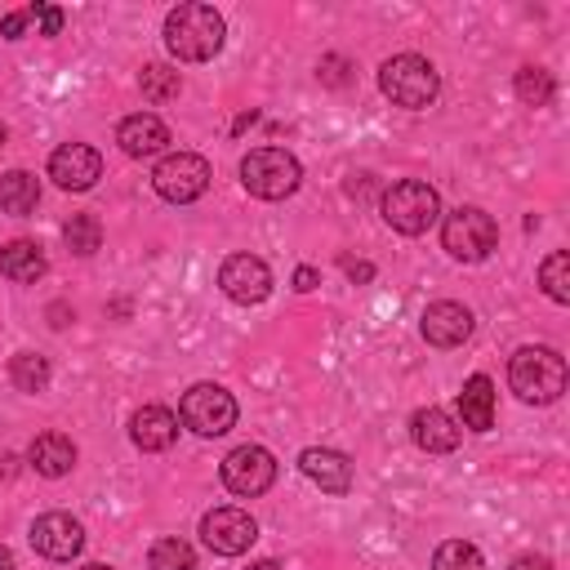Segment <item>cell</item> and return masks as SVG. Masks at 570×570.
<instances>
[{"instance_id":"1","label":"cell","mask_w":570,"mask_h":570,"mask_svg":"<svg viewBox=\"0 0 570 570\" xmlns=\"http://www.w3.org/2000/svg\"><path fill=\"white\" fill-rule=\"evenodd\" d=\"M223 13L214 4H200V0H187L178 9L165 13V49L183 62H205L223 49Z\"/></svg>"},{"instance_id":"2","label":"cell","mask_w":570,"mask_h":570,"mask_svg":"<svg viewBox=\"0 0 570 570\" xmlns=\"http://www.w3.org/2000/svg\"><path fill=\"white\" fill-rule=\"evenodd\" d=\"M508 383L521 401L530 405H548L566 392V361L557 347H521L508 361Z\"/></svg>"},{"instance_id":"3","label":"cell","mask_w":570,"mask_h":570,"mask_svg":"<svg viewBox=\"0 0 570 570\" xmlns=\"http://www.w3.org/2000/svg\"><path fill=\"white\" fill-rule=\"evenodd\" d=\"M240 183L249 196L258 200H285L298 191L303 183V169L298 160L285 151V147H254L245 160H240Z\"/></svg>"},{"instance_id":"4","label":"cell","mask_w":570,"mask_h":570,"mask_svg":"<svg viewBox=\"0 0 570 570\" xmlns=\"http://www.w3.org/2000/svg\"><path fill=\"white\" fill-rule=\"evenodd\" d=\"M379 89H383L396 107L419 111V107H428V102L436 98L441 76H436V67H432L428 58H419V53H396V58H387V62L379 67Z\"/></svg>"},{"instance_id":"5","label":"cell","mask_w":570,"mask_h":570,"mask_svg":"<svg viewBox=\"0 0 570 570\" xmlns=\"http://www.w3.org/2000/svg\"><path fill=\"white\" fill-rule=\"evenodd\" d=\"M441 214V196L436 187H428L423 178H401L383 191V223L401 236H419L436 223Z\"/></svg>"},{"instance_id":"6","label":"cell","mask_w":570,"mask_h":570,"mask_svg":"<svg viewBox=\"0 0 570 570\" xmlns=\"http://www.w3.org/2000/svg\"><path fill=\"white\" fill-rule=\"evenodd\" d=\"M441 245H445L450 258H459V263H481V258L494 254L499 227H494V218H490L485 209L459 205V209L445 218V227H441Z\"/></svg>"},{"instance_id":"7","label":"cell","mask_w":570,"mask_h":570,"mask_svg":"<svg viewBox=\"0 0 570 570\" xmlns=\"http://www.w3.org/2000/svg\"><path fill=\"white\" fill-rule=\"evenodd\" d=\"M178 419H183V428H191L196 436H223V432L236 423V401H232V392L218 387V383H196V387L183 392Z\"/></svg>"},{"instance_id":"8","label":"cell","mask_w":570,"mask_h":570,"mask_svg":"<svg viewBox=\"0 0 570 570\" xmlns=\"http://www.w3.org/2000/svg\"><path fill=\"white\" fill-rule=\"evenodd\" d=\"M209 178H214V174H209V160L196 156V151H174V156H165V160L156 165V174H151L156 191H160L165 200H174V205H187V200L205 196Z\"/></svg>"},{"instance_id":"9","label":"cell","mask_w":570,"mask_h":570,"mask_svg":"<svg viewBox=\"0 0 570 570\" xmlns=\"http://www.w3.org/2000/svg\"><path fill=\"white\" fill-rule=\"evenodd\" d=\"M200 539H205V548L218 552V557H240V552L258 539V525H254V517H249L245 508L223 503V508H209V512L200 517Z\"/></svg>"},{"instance_id":"10","label":"cell","mask_w":570,"mask_h":570,"mask_svg":"<svg viewBox=\"0 0 570 570\" xmlns=\"http://www.w3.org/2000/svg\"><path fill=\"white\" fill-rule=\"evenodd\" d=\"M272 481H276V459H272V450H263V445H236V450L223 459V485H227L232 494L254 499V494L272 490Z\"/></svg>"},{"instance_id":"11","label":"cell","mask_w":570,"mask_h":570,"mask_svg":"<svg viewBox=\"0 0 570 570\" xmlns=\"http://www.w3.org/2000/svg\"><path fill=\"white\" fill-rule=\"evenodd\" d=\"M218 285L232 303H263L272 294V267L254 254H232L223 267H218Z\"/></svg>"},{"instance_id":"12","label":"cell","mask_w":570,"mask_h":570,"mask_svg":"<svg viewBox=\"0 0 570 570\" xmlns=\"http://www.w3.org/2000/svg\"><path fill=\"white\" fill-rule=\"evenodd\" d=\"M31 548L49 561H71L85 548V525L67 512H45L31 521Z\"/></svg>"},{"instance_id":"13","label":"cell","mask_w":570,"mask_h":570,"mask_svg":"<svg viewBox=\"0 0 570 570\" xmlns=\"http://www.w3.org/2000/svg\"><path fill=\"white\" fill-rule=\"evenodd\" d=\"M102 174V156L89 147V142H62L53 156H49V178L67 191H85L94 187Z\"/></svg>"},{"instance_id":"14","label":"cell","mask_w":570,"mask_h":570,"mask_svg":"<svg viewBox=\"0 0 570 570\" xmlns=\"http://www.w3.org/2000/svg\"><path fill=\"white\" fill-rule=\"evenodd\" d=\"M468 334H472V312L463 303H450V298L428 303V312H423V338L432 347H459Z\"/></svg>"},{"instance_id":"15","label":"cell","mask_w":570,"mask_h":570,"mask_svg":"<svg viewBox=\"0 0 570 570\" xmlns=\"http://www.w3.org/2000/svg\"><path fill=\"white\" fill-rule=\"evenodd\" d=\"M298 468L307 481H316L321 490L330 494H347L352 490V459L338 454V450H325V445H312L298 454Z\"/></svg>"},{"instance_id":"16","label":"cell","mask_w":570,"mask_h":570,"mask_svg":"<svg viewBox=\"0 0 570 570\" xmlns=\"http://www.w3.org/2000/svg\"><path fill=\"white\" fill-rule=\"evenodd\" d=\"M116 142H120V151H125V156L142 160V156H156V151H165V142H169V129H165V120H160V116H151V111H138V116H125V120H120V129H116Z\"/></svg>"},{"instance_id":"17","label":"cell","mask_w":570,"mask_h":570,"mask_svg":"<svg viewBox=\"0 0 570 570\" xmlns=\"http://www.w3.org/2000/svg\"><path fill=\"white\" fill-rule=\"evenodd\" d=\"M410 436H414V445L419 450H428V454H450L454 445H459V423L441 410V405H428V410H414V419H410Z\"/></svg>"},{"instance_id":"18","label":"cell","mask_w":570,"mask_h":570,"mask_svg":"<svg viewBox=\"0 0 570 570\" xmlns=\"http://www.w3.org/2000/svg\"><path fill=\"white\" fill-rule=\"evenodd\" d=\"M129 436L138 450L156 454V450H169L178 441V419L165 410V405H142L134 419H129Z\"/></svg>"},{"instance_id":"19","label":"cell","mask_w":570,"mask_h":570,"mask_svg":"<svg viewBox=\"0 0 570 570\" xmlns=\"http://www.w3.org/2000/svg\"><path fill=\"white\" fill-rule=\"evenodd\" d=\"M27 463L40 472V476H67L71 468H76V445H71V436H62V432H40L31 445H27Z\"/></svg>"},{"instance_id":"20","label":"cell","mask_w":570,"mask_h":570,"mask_svg":"<svg viewBox=\"0 0 570 570\" xmlns=\"http://www.w3.org/2000/svg\"><path fill=\"white\" fill-rule=\"evenodd\" d=\"M459 419L472 432H490L494 428V383L485 374H472L463 383V392H459Z\"/></svg>"},{"instance_id":"21","label":"cell","mask_w":570,"mask_h":570,"mask_svg":"<svg viewBox=\"0 0 570 570\" xmlns=\"http://www.w3.org/2000/svg\"><path fill=\"white\" fill-rule=\"evenodd\" d=\"M45 249L36 240H9L0 249V276H9L13 285H36L45 276Z\"/></svg>"},{"instance_id":"22","label":"cell","mask_w":570,"mask_h":570,"mask_svg":"<svg viewBox=\"0 0 570 570\" xmlns=\"http://www.w3.org/2000/svg\"><path fill=\"white\" fill-rule=\"evenodd\" d=\"M40 205V183H36V174H27V169H9V174H0V209L4 214H31Z\"/></svg>"},{"instance_id":"23","label":"cell","mask_w":570,"mask_h":570,"mask_svg":"<svg viewBox=\"0 0 570 570\" xmlns=\"http://www.w3.org/2000/svg\"><path fill=\"white\" fill-rule=\"evenodd\" d=\"M539 285L552 303H570V254L566 249H552L543 263H539Z\"/></svg>"},{"instance_id":"24","label":"cell","mask_w":570,"mask_h":570,"mask_svg":"<svg viewBox=\"0 0 570 570\" xmlns=\"http://www.w3.org/2000/svg\"><path fill=\"white\" fill-rule=\"evenodd\" d=\"M512 89H517V98H521L525 107H548L552 94H557V85H552V76H548L543 67H521L517 80H512Z\"/></svg>"},{"instance_id":"25","label":"cell","mask_w":570,"mask_h":570,"mask_svg":"<svg viewBox=\"0 0 570 570\" xmlns=\"http://www.w3.org/2000/svg\"><path fill=\"white\" fill-rule=\"evenodd\" d=\"M62 240H67V249L71 254H94L98 245H102V223L94 218V214H71L67 218V227H62Z\"/></svg>"},{"instance_id":"26","label":"cell","mask_w":570,"mask_h":570,"mask_svg":"<svg viewBox=\"0 0 570 570\" xmlns=\"http://www.w3.org/2000/svg\"><path fill=\"white\" fill-rule=\"evenodd\" d=\"M9 379H13V387H22V392H40V387L49 383V361H45L40 352H18V356L9 361Z\"/></svg>"},{"instance_id":"27","label":"cell","mask_w":570,"mask_h":570,"mask_svg":"<svg viewBox=\"0 0 570 570\" xmlns=\"http://www.w3.org/2000/svg\"><path fill=\"white\" fill-rule=\"evenodd\" d=\"M432 570H485V557L476 543H463V539H450L436 548L432 557Z\"/></svg>"},{"instance_id":"28","label":"cell","mask_w":570,"mask_h":570,"mask_svg":"<svg viewBox=\"0 0 570 570\" xmlns=\"http://www.w3.org/2000/svg\"><path fill=\"white\" fill-rule=\"evenodd\" d=\"M147 566H151V570H196V552H191V543H183V539H156Z\"/></svg>"},{"instance_id":"29","label":"cell","mask_w":570,"mask_h":570,"mask_svg":"<svg viewBox=\"0 0 570 570\" xmlns=\"http://www.w3.org/2000/svg\"><path fill=\"white\" fill-rule=\"evenodd\" d=\"M138 85H142V98H147V102H169V98H178V89H183L178 71H169V67H160V62L142 67Z\"/></svg>"},{"instance_id":"30","label":"cell","mask_w":570,"mask_h":570,"mask_svg":"<svg viewBox=\"0 0 570 570\" xmlns=\"http://www.w3.org/2000/svg\"><path fill=\"white\" fill-rule=\"evenodd\" d=\"M27 13L40 22V36H58L62 31V9L58 4H31Z\"/></svg>"},{"instance_id":"31","label":"cell","mask_w":570,"mask_h":570,"mask_svg":"<svg viewBox=\"0 0 570 570\" xmlns=\"http://www.w3.org/2000/svg\"><path fill=\"white\" fill-rule=\"evenodd\" d=\"M22 27H27V9H13V13H4V22H0L4 40H18V36H22Z\"/></svg>"},{"instance_id":"32","label":"cell","mask_w":570,"mask_h":570,"mask_svg":"<svg viewBox=\"0 0 570 570\" xmlns=\"http://www.w3.org/2000/svg\"><path fill=\"white\" fill-rule=\"evenodd\" d=\"M343 67H347L343 58H325L316 71H321V80H330V85H343V80H347V76H343Z\"/></svg>"},{"instance_id":"33","label":"cell","mask_w":570,"mask_h":570,"mask_svg":"<svg viewBox=\"0 0 570 570\" xmlns=\"http://www.w3.org/2000/svg\"><path fill=\"white\" fill-rule=\"evenodd\" d=\"M316 285H321V272H316V267H298V272H294V289L307 294V289H316Z\"/></svg>"},{"instance_id":"34","label":"cell","mask_w":570,"mask_h":570,"mask_svg":"<svg viewBox=\"0 0 570 570\" xmlns=\"http://www.w3.org/2000/svg\"><path fill=\"white\" fill-rule=\"evenodd\" d=\"M512 570H552V561L548 557H517Z\"/></svg>"},{"instance_id":"35","label":"cell","mask_w":570,"mask_h":570,"mask_svg":"<svg viewBox=\"0 0 570 570\" xmlns=\"http://www.w3.org/2000/svg\"><path fill=\"white\" fill-rule=\"evenodd\" d=\"M343 267H347V276H356V281H370V276H374L370 263H343Z\"/></svg>"},{"instance_id":"36","label":"cell","mask_w":570,"mask_h":570,"mask_svg":"<svg viewBox=\"0 0 570 570\" xmlns=\"http://www.w3.org/2000/svg\"><path fill=\"white\" fill-rule=\"evenodd\" d=\"M0 570H13V557H9V548H0Z\"/></svg>"},{"instance_id":"37","label":"cell","mask_w":570,"mask_h":570,"mask_svg":"<svg viewBox=\"0 0 570 570\" xmlns=\"http://www.w3.org/2000/svg\"><path fill=\"white\" fill-rule=\"evenodd\" d=\"M249 570H281V566H276V561H254Z\"/></svg>"},{"instance_id":"38","label":"cell","mask_w":570,"mask_h":570,"mask_svg":"<svg viewBox=\"0 0 570 570\" xmlns=\"http://www.w3.org/2000/svg\"><path fill=\"white\" fill-rule=\"evenodd\" d=\"M80 570H111V566H102V561H94V566H80Z\"/></svg>"},{"instance_id":"39","label":"cell","mask_w":570,"mask_h":570,"mask_svg":"<svg viewBox=\"0 0 570 570\" xmlns=\"http://www.w3.org/2000/svg\"><path fill=\"white\" fill-rule=\"evenodd\" d=\"M0 147H4V125H0Z\"/></svg>"}]
</instances>
